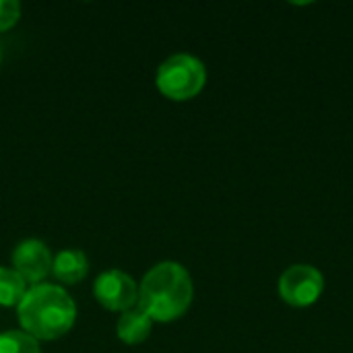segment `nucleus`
Returning <instances> with one entry per match:
<instances>
[{"mask_svg":"<svg viewBox=\"0 0 353 353\" xmlns=\"http://www.w3.org/2000/svg\"><path fill=\"white\" fill-rule=\"evenodd\" d=\"M0 60H2V50H0Z\"/></svg>","mask_w":353,"mask_h":353,"instance_id":"nucleus-12","label":"nucleus"},{"mask_svg":"<svg viewBox=\"0 0 353 353\" xmlns=\"http://www.w3.org/2000/svg\"><path fill=\"white\" fill-rule=\"evenodd\" d=\"M155 83L165 97L186 101L203 91L207 83V68L192 54H174L159 64Z\"/></svg>","mask_w":353,"mask_h":353,"instance_id":"nucleus-3","label":"nucleus"},{"mask_svg":"<svg viewBox=\"0 0 353 353\" xmlns=\"http://www.w3.org/2000/svg\"><path fill=\"white\" fill-rule=\"evenodd\" d=\"M93 296L103 308L114 312H126L134 308V304H139V285L128 273L110 269L95 279Z\"/></svg>","mask_w":353,"mask_h":353,"instance_id":"nucleus-5","label":"nucleus"},{"mask_svg":"<svg viewBox=\"0 0 353 353\" xmlns=\"http://www.w3.org/2000/svg\"><path fill=\"white\" fill-rule=\"evenodd\" d=\"M151 327H153V321L147 316L145 310H141L137 306V308H130V310L120 314L118 325H116V333L124 343L137 345V343H143L151 335Z\"/></svg>","mask_w":353,"mask_h":353,"instance_id":"nucleus-7","label":"nucleus"},{"mask_svg":"<svg viewBox=\"0 0 353 353\" xmlns=\"http://www.w3.org/2000/svg\"><path fill=\"white\" fill-rule=\"evenodd\" d=\"M325 292V277L312 265H294L279 279V296L294 308L312 306Z\"/></svg>","mask_w":353,"mask_h":353,"instance_id":"nucleus-4","label":"nucleus"},{"mask_svg":"<svg viewBox=\"0 0 353 353\" xmlns=\"http://www.w3.org/2000/svg\"><path fill=\"white\" fill-rule=\"evenodd\" d=\"M10 261L12 269L25 279V283L37 285L52 273L54 256L41 240L27 238L14 246Z\"/></svg>","mask_w":353,"mask_h":353,"instance_id":"nucleus-6","label":"nucleus"},{"mask_svg":"<svg viewBox=\"0 0 353 353\" xmlns=\"http://www.w3.org/2000/svg\"><path fill=\"white\" fill-rule=\"evenodd\" d=\"M21 331L37 341H52L66 335L77 321L74 300L64 288L37 283L27 290L17 306Z\"/></svg>","mask_w":353,"mask_h":353,"instance_id":"nucleus-2","label":"nucleus"},{"mask_svg":"<svg viewBox=\"0 0 353 353\" xmlns=\"http://www.w3.org/2000/svg\"><path fill=\"white\" fill-rule=\"evenodd\" d=\"M27 290L25 279L14 269L0 267V306H19Z\"/></svg>","mask_w":353,"mask_h":353,"instance_id":"nucleus-9","label":"nucleus"},{"mask_svg":"<svg viewBox=\"0 0 353 353\" xmlns=\"http://www.w3.org/2000/svg\"><path fill=\"white\" fill-rule=\"evenodd\" d=\"M0 353H41L39 341L25 331L0 333Z\"/></svg>","mask_w":353,"mask_h":353,"instance_id":"nucleus-10","label":"nucleus"},{"mask_svg":"<svg viewBox=\"0 0 353 353\" xmlns=\"http://www.w3.org/2000/svg\"><path fill=\"white\" fill-rule=\"evenodd\" d=\"M194 285L188 271L174 261L151 267L139 285V308L151 321L172 323L186 314L192 304Z\"/></svg>","mask_w":353,"mask_h":353,"instance_id":"nucleus-1","label":"nucleus"},{"mask_svg":"<svg viewBox=\"0 0 353 353\" xmlns=\"http://www.w3.org/2000/svg\"><path fill=\"white\" fill-rule=\"evenodd\" d=\"M21 17V4L17 0H0V31L10 29Z\"/></svg>","mask_w":353,"mask_h":353,"instance_id":"nucleus-11","label":"nucleus"},{"mask_svg":"<svg viewBox=\"0 0 353 353\" xmlns=\"http://www.w3.org/2000/svg\"><path fill=\"white\" fill-rule=\"evenodd\" d=\"M87 271H89V261L81 250L66 248L54 256L52 273L56 279H60L64 283H79L87 275Z\"/></svg>","mask_w":353,"mask_h":353,"instance_id":"nucleus-8","label":"nucleus"}]
</instances>
